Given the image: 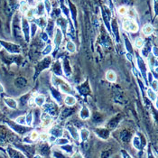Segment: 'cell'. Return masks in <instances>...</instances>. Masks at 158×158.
<instances>
[{"mask_svg":"<svg viewBox=\"0 0 158 158\" xmlns=\"http://www.w3.org/2000/svg\"><path fill=\"white\" fill-rule=\"evenodd\" d=\"M118 13H119L120 15H126V8L124 7H120V8L118 9Z\"/></svg>","mask_w":158,"mask_h":158,"instance_id":"19","label":"cell"},{"mask_svg":"<svg viewBox=\"0 0 158 158\" xmlns=\"http://www.w3.org/2000/svg\"><path fill=\"white\" fill-rule=\"evenodd\" d=\"M69 131H70V133L71 134V136H73V138H74V139H78L79 138V133L77 132L76 128L70 126V128H69Z\"/></svg>","mask_w":158,"mask_h":158,"instance_id":"11","label":"cell"},{"mask_svg":"<svg viewBox=\"0 0 158 158\" xmlns=\"http://www.w3.org/2000/svg\"><path fill=\"white\" fill-rule=\"evenodd\" d=\"M123 28L126 31H129V32H132V33H136V32L138 30V26L132 20H125L124 23H123Z\"/></svg>","mask_w":158,"mask_h":158,"instance_id":"1","label":"cell"},{"mask_svg":"<svg viewBox=\"0 0 158 158\" xmlns=\"http://www.w3.org/2000/svg\"><path fill=\"white\" fill-rule=\"evenodd\" d=\"M3 91H4V89H3V87L1 86V84H0V92H3Z\"/></svg>","mask_w":158,"mask_h":158,"instance_id":"22","label":"cell"},{"mask_svg":"<svg viewBox=\"0 0 158 158\" xmlns=\"http://www.w3.org/2000/svg\"><path fill=\"white\" fill-rule=\"evenodd\" d=\"M143 33L145 35H150L153 34V27L150 24H146L143 28Z\"/></svg>","mask_w":158,"mask_h":158,"instance_id":"8","label":"cell"},{"mask_svg":"<svg viewBox=\"0 0 158 158\" xmlns=\"http://www.w3.org/2000/svg\"><path fill=\"white\" fill-rule=\"evenodd\" d=\"M133 144H134V146L136 147V148H139V147H140V143H139V139L138 138H136H136H134V140H133Z\"/></svg>","mask_w":158,"mask_h":158,"instance_id":"18","label":"cell"},{"mask_svg":"<svg viewBox=\"0 0 158 158\" xmlns=\"http://www.w3.org/2000/svg\"><path fill=\"white\" fill-rule=\"evenodd\" d=\"M38 136H39V135H38L37 132H36V131H33V132H32L31 135H30V138H31L32 140H36L38 138Z\"/></svg>","mask_w":158,"mask_h":158,"instance_id":"17","label":"cell"},{"mask_svg":"<svg viewBox=\"0 0 158 158\" xmlns=\"http://www.w3.org/2000/svg\"><path fill=\"white\" fill-rule=\"evenodd\" d=\"M17 123L20 124V125H25L26 122H25V116H20L17 118Z\"/></svg>","mask_w":158,"mask_h":158,"instance_id":"14","label":"cell"},{"mask_svg":"<svg viewBox=\"0 0 158 158\" xmlns=\"http://www.w3.org/2000/svg\"><path fill=\"white\" fill-rule=\"evenodd\" d=\"M64 102L67 106H73L76 103V99L73 96H71V95H68L64 99Z\"/></svg>","mask_w":158,"mask_h":158,"instance_id":"3","label":"cell"},{"mask_svg":"<svg viewBox=\"0 0 158 158\" xmlns=\"http://www.w3.org/2000/svg\"><path fill=\"white\" fill-rule=\"evenodd\" d=\"M73 158H82V157L80 154H77V155H75L74 156H73Z\"/></svg>","mask_w":158,"mask_h":158,"instance_id":"21","label":"cell"},{"mask_svg":"<svg viewBox=\"0 0 158 158\" xmlns=\"http://www.w3.org/2000/svg\"><path fill=\"white\" fill-rule=\"evenodd\" d=\"M106 77H107V80L108 81H111V82H114L116 81V79H117V76H116V73L112 71H109L107 72L106 74Z\"/></svg>","mask_w":158,"mask_h":158,"instance_id":"6","label":"cell"},{"mask_svg":"<svg viewBox=\"0 0 158 158\" xmlns=\"http://www.w3.org/2000/svg\"><path fill=\"white\" fill-rule=\"evenodd\" d=\"M40 138H41L42 140H47V139H48V135H47V134H42L40 136Z\"/></svg>","mask_w":158,"mask_h":158,"instance_id":"20","label":"cell"},{"mask_svg":"<svg viewBox=\"0 0 158 158\" xmlns=\"http://www.w3.org/2000/svg\"><path fill=\"white\" fill-rule=\"evenodd\" d=\"M146 94H147V97H148L151 100H153V101L156 100V91H153L152 89H148L146 91Z\"/></svg>","mask_w":158,"mask_h":158,"instance_id":"5","label":"cell"},{"mask_svg":"<svg viewBox=\"0 0 158 158\" xmlns=\"http://www.w3.org/2000/svg\"><path fill=\"white\" fill-rule=\"evenodd\" d=\"M67 50L69 51L70 52H75V44L72 43V42H69L67 44Z\"/></svg>","mask_w":158,"mask_h":158,"instance_id":"12","label":"cell"},{"mask_svg":"<svg viewBox=\"0 0 158 158\" xmlns=\"http://www.w3.org/2000/svg\"><path fill=\"white\" fill-rule=\"evenodd\" d=\"M89 117V111L87 108H84L81 112V118L82 119H87Z\"/></svg>","mask_w":158,"mask_h":158,"instance_id":"9","label":"cell"},{"mask_svg":"<svg viewBox=\"0 0 158 158\" xmlns=\"http://www.w3.org/2000/svg\"><path fill=\"white\" fill-rule=\"evenodd\" d=\"M5 101H6V103L7 104V106L10 107L11 108H17V102L14 100V99L8 98V99H5Z\"/></svg>","mask_w":158,"mask_h":158,"instance_id":"7","label":"cell"},{"mask_svg":"<svg viewBox=\"0 0 158 158\" xmlns=\"http://www.w3.org/2000/svg\"><path fill=\"white\" fill-rule=\"evenodd\" d=\"M41 120H42V124H43L44 126H49L52 124V118L46 113L42 115Z\"/></svg>","mask_w":158,"mask_h":158,"instance_id":"2","label":"cell"},{"mask_svg":"<svg viewBox=\"0 0 158 158\" xmlns=\"http://www.w3.org/2000/svg\"><path fill=\"white\" fill-rule=\"evenodd\" d=\"M144 40L142 39L141 37H138L136 38V41H135V46L136 47V48H141V47H143L144 45Z\"/></svg>","mask_w":158,"mask_h":158,"instance_id":"10","label":"cell"},{"mask_svg":"<svg viewBox=\"0 0 158 158\" xmlns=\"http://www.w3.org/2000/svg\"><path fill=\"white\" fill-rule=\"evenodd\" d=\"M34 158H41V156H39V155H36V156H34Z\"/></svg>","mask_w":158,"mask_h":158,"instance_id":"23","label":"cell"},{"mask_svg":"<svg viewBox=\"0 0 158 158\" xmlns=\"http://www.w3.org/2000/svg\"><path fill=\"white\" fill-rule=\"evenodd\" d=\"M34 102L37 106L42 107L45 102V97L43 96V95H38V96L34 99Z\"/></svg>","mask_w":158,"mask_h":158,"instance_id":"4","label":"cell"},{"mask_svg":"<svg viewBox=\"0 0 158 158\" xmlns=\"http://www.w3.org/2000/svg\"><path fill=\"white\" fill-rule=\"evenodd\" d=\"M57 144L59 145H67L68 143H69V141H68V139L66 138H59V139H57Z\"/></svg>","mask_w":158,"mask_h":158,"instance_id":"15","label":"cell"},{"mask_svg":"<svg viewBox=\"0 0 158 158\" xmlns=\"http://www.w3.org/2000/svg\"><path fill=\"white\" fill-rule=\"evenodd\" d=\"M89 132L87 130V129H82L81 131V139L82 140H85V139H87L88 138V136H89Z\"/></svg>","mask_w":158,"mask_h":158,"instance_id":"13","label":"cell"},{"mask_svg":"<svg viewBox=\"0 0 158 158\" xmlns=\"http://www.w3.org/2000/svg\"><path fill=\"white\" fill-rule=\"evenodd\" d=\"M32 121H33V116L32 114H28L27 117H25V122L28 126H30L32 124Z\"/></svg>","mask_w":158,"mask_h":158,"instance_id":"16","label":"cell"}]
</instances>
